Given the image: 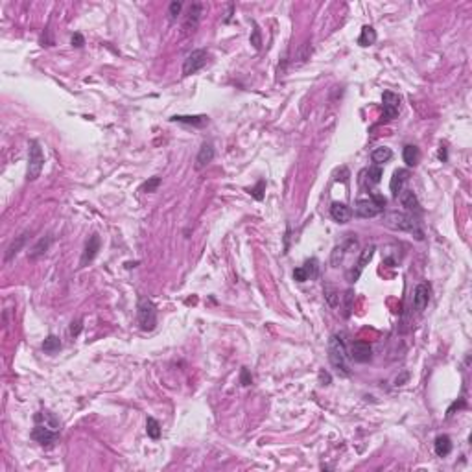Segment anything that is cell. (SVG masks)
<instances>
[{"mask_svg":"<svg viewBox=\"0 0 472 472\" xmlns=\"http://www.w3.org/2000/svg\"><path fill=\"white\" fill-rule=\"evenodd\" d=\"M326 350H328V362H330V366L334 367L342 376H348V374H350L348 352H347V347H345V342L342 340V336H338V334L330 336Z\"/></svg>","mask_w":472,"mask_h":472,"instance_id":"6da1fadb","label":"cell"},{"mask_svg":"<svg viewBox=\"0 0 472 472\" xmlns=\"http://www.w3.org/2000/svg\"><path fill=\"white\" fill-rule=\"evenodd\" d=\"M386 225L391 229L396 230H406V232H413L417 238H422V230L419 229V222L413 218V214H398L391 212L386 216Z\"/></svg>","mask_w":472,"mask_h":472,"instance_id":"7a4b0ae2","label":"cell"},{"mask_svg":"<svg viewBox=\"0 0 472 472\" xmlns=\"http://www.w3.org/2000/svg\"><path fill=\"white\" fill-rule=\"evenodd\" d=\"M42 166H44V155H42L41 144L37 140H32L28 148V170H26V179H28V181H36L37 177L41 176Z\"/></svg>","mask_w":472,"mask_h":472,"instance_id":"3957f363","label":"cell"},{"mask_svg":"<svg viewBox=\"0 0 472 472\" xmlns=\"http://www.w3.org/2000/svg\"><path fill=\"white\" fill-rule=\"evenodd\" d=\"M136 316H138V324L142 330H154L157 324V308L150 299L140 297L138 299V306H136Z\"/></svg>","mask_w":472,"mask_h":472,"instance_id":"277c9868","label":"cell"},{"mask_svg":"<svg viewBox=\"0 0 472 472\" xmlns=\"http://www.w3.org/2000/svg\"><path fill=\"white\" fill-rule=\"evenodd\" d=\"M206 59H208V54L206 50L200 48V50H192V52L186 56L183 63V74L184 76H192L196 72H200L203 66L206 65Z\"/></svg>","mask_w":472,"mask_h":472,"instance_id":"5b68a950","label":"cell"},{"mask_svg":"<svg viewBox=\"0 0 472 472\" xmlns=\"http://www.w3.org/2000/svg\"><path fill=\"white\" fill-rule=\"evenodd\" d=\"M32 439L41 446H52L54 441L58 439V430L50 428L44 422H36V428L32 430Z\"/></svg>","mask_w":472,"mask_h":472,"instance_id":"8992f818","label":"cell"},{"mask_svg":"<svg viewBox=\"0 0 472 472\" xmlns=\"http://www.w3.org/2000/svg\"><path fill=\"white\" fill-rule=\"evenodd\" d=\"M201 12H203V4H201V2L190 4L188 12H186L184 20H183V36H190V34H194L196 30H198V24H200V18H201Z\"/></svg>","mask_w":472,"mask_h":472,"instance_id":"52a82bcc","label":"cell"},{"mask_svg":"<svg viewBox=\"0 0 472 472\" xmlns=\"http://www.w3.org/2000/svg\"><path fill=\"white\" fill-rule=\"evenodd\" d=\"M382 106H384V116L393 120V118H396L398 112H400V96L396 94V92L386 90L382 94Z\"/></svg>","mask_w":472,"mask_h":472,"instance_id":"ba28073f","label":"cell"},{"mask_svg":"<svg viewBox=\"0 0 472 472\" xmlns=\"http://www.w3.org/2000/svg\"><path fill=\"white\" fill-rule=\"evenodd\" d=\"M348 356L356 364H367L372 356V348L367 342H354L348 347Z\"/></svg>","mask_w":472,"mask_h":472,"instance_id":"9c48e42d","label":"cell"},{"mask_svg":"<svg viewBox=\"0 0 472 472\" xmlns=\"http://www.w3.org/2000/svg\"><path fill=\"white\" fill-rule=\"evenodd\" d=\"M384 208L372 198H369V200H358L356 201V206H354V212H356L358 218H374Z\"/></svg>","mask_w":472,"mask_h":472,"instance_id":"30bf717a","label":"cell"},{"mask_svg":"<svg viewBox=\"0 0 472 472\" xmlns=\"http://www.w3.org/2000/svg\"><path fill=\"white\" fill-rule=\"evenodd\" d=\"M98 251H100V236H98V234H90V236H88L87 244H85V249H83L80 266H82V268H85L88 262H92V260L96 258Z\"/></svg>","mask_w":472,"mask_h":472,"instance_id":"8fae6325","label":"cell"},{"mask_svg":"<svg viewBox=\"0 0 472 472\" xmlns=\"http://www.w3.org/2000/svg\"><path fill=\"white\" fill-rule=\"evenodd\" d=\"M374 251H376V248L374 246H367V248H364L362 249V253H360V258H358V268H356V272H350L348 273V280L350 282H356L358 280V277H360V273L364 272V268H366L369 262H371V258H372V254H374Z\"/></svg>","mask_w":472,"mask_h":472,"instance_id":"7c38bea8","label":"cell"},{"mask_svg":"<svg viewBox=\"0 0 472 472\" xmlns=\"http://www.w3.org/2000/svg\"><path fill=\"white\" fill-rule=\"evenodd\" d=\"M430 302V286L426 282H420L413 290V306L417 310H424Z\"/></svg>","mask_w":472,"mask_h":472,"instance_id":"4fadbf2b","label":"cell"},{"mask_svg":"<svg viewBox=\"0 0 472 472\" xmlns=\"http://www.w3.org/2000/svg\"><path fill=\"white\" fill-rule=\"evenodd\" d=\"M352 216V210L350 206L345 205V203H340V201H334L330 205V218L336 222V224H347Z\"/></svg>","mask_w":472,"mask_h":472,"instance_id":"5bb4252c","label":"cell"},{"mask_svg":"<svg viewBox=\"0 0 472 472\" xmlns=\"http://www.w3.org/2000/svg\"><path fill=\"white\" fill-rule=\"evenodd\" d=\"M214 159V146L210 142H203L200 148V154L196 157V170H203L208 162H212Z\"/></svg>","mask_w":472,"mask_h":472,"instance_id":"9a60e30c","label":"cell"},{"mask_svg":"<svg viewBox=\"0 0 472 472\" xmlns=\"http://www.w3.org/2000/svg\"><path fill=\"white\" fill-rule=\"evenodd\" d=\"M396 200L400 201V205L406 208L408 212H420V205L417 196L413 194V190H402Z\"/></svg>","mask_w":472,"mask_h":472,"instance_id":"2e32d148","label":"cell"},{"mask_svg":"<svg viewBox=\"0 0 472 472\" xmlns=\"http://www.w3.org/2000/svg\"><path fill=\"white\" fill-rule=\"evenodd\" d=\"M406 181H408V170H395V174H393V177H391V183H390V188H391L393 198H398V194L404 190V183H406Z\"/></svg>","mask_w":472,"mask_h":472,"instance_id":"e0dca14e","label":"cell"},{"mask_svg":"<svg viewBox=\"0 0 472 472\" xmlns=\"http://www.w3.org/2000/svg\"><path fill=\"white\" fill-rule=\"evenodd\" d=\"M402 159H404V162H406L410 168H413V166L419 164L420 160V152L417 146H412V144H408V146H404V150H402Z\"/></svg>","mask_w":472,"mask_h":472,"instance_id":"ac0fdd59","label":"cell"},{"mask_svg":"<svg viewBox=\"0 0 472 472\" xmlns=\"http://www.w3.org/2000/svg\"><path fill=\"white\" fill-rule=\"evenodd\" d=\"M434 450L439 458H444L452 452V441H450L448 436H437L436 442H434Z\"/></svg>","mask_w":472,"mask_h":472,"instance_id":"d6986e66","label":"cell"},{"mask_svg":"<svg viewBox=\"0 0 472 472\" xmlns=\"http://www.w3.org/2000/svg\"><path fill=\"white\" fill-rule=\"evenodd\" d=\"M50 244H52V236H44V238H41V240H39V242H37L36 246H34V248L28 251V256L32 260H36V258H39V256H42V254L48 251Z\"/></svg>","mask_w":472,"mask_h":472,"instance_id":"ffe728a7","label":"cell"},{"mask_svg":"<svg viewBox=\"0 0 472 472\" xmlns=\"http://www.w3.org/2000/svg\"><path fill=\"white\" fill-rule=\"evenodd\" d=\"M172 122H181V124H188V126H196V128H201L208 122V118L205 114H200V116H184V114H176L172 116Z\"/></svg>","mask_w":472,"mask_h":472,"instance_id":"44dd1931","label":"cell"},{"mask_svg":"<svg viewBox=\"0 0 472 472\" xmlns=\"http://www.w3.org/2000/svg\"><path fill=\"white\" fill-rule=\"evenodd\" d=\"M26 238H28V234H26V232H22V234L17 236V238H15V240L10 244V248H8V251H6V262H10L13 256H17L18 251H20V249H22V246L26 244Z\"/></svg>","mask_w":472,"mask_h":472,"instance_id":"7402d4cb","label":"cell"},{"mask_svg":"<svg viewBox=\"0 0 472 472\" xmlns=\"http://www.w3.org/2000/svg\"><path fill=\"white\" fill-rule=\"evenodd\" d=\"M374 41H376V32H374V28H372V26H364L360 37H358V44H360V46H371V44H374Z\"/></svg>","mask_w":472,"mask_h":472,"instance_id":"603a6c76","label":"cell"},{"mask_svg":"<svg viewBox=\"0 0 472 472\" xmlns=\"http://www.w3.org/2000/svg\"><path fill=\"white\" fill-rule=\"evenodd\" d=\"M393 157V152H391L390 148H386V146H382V148H376L374 152L371 154V159H372V162L376 166H380V164H384V162H388V160Z\"/></svg>","mask_w":472,"mask_h":472,"instance_id":"cb8c5ba5","label":"cell"},{"mask_svg":"<svg viewBox=\"0 0 472 472\" xmlns=\"http://www.w3.org/2000/svg\"><path fill=\"white\" fill-rule=\"evenodd\" d=\"M350 246H356V240H354V238H350V240H348L347 244H343V246H336V248H334V251H332V258H330V262H332V266H334V268H338V264H340V262L343 260L345 249L350 248Z\"/></svg>","mask_w":472,"mask_h":472,"instance_id":"d4e9b609","label":"cell"},{"mask_svg":"<svg viewBox=\"0 0 472 472\" xmlns=\"http://www.w3.org/2000/svg\"><path fill=\"white\" fill-rule=\"evenodd\" d=\"M61 348V342H59L58 336H48L44 342H42V350L46 354H56Z\"/></svg>","mask_w":472,"mask_h":472,"instance_id":"484cf974","label":"cell"},{"mask_svg":"<svg viewBox=\"0 0 472 472\" xmlns=\"http://www.w3.org/2000/svg\"><path fill=\"white\" fill-rule=\"evenodd\" d=\"M146 432H148V436L152 437V439H159V437H160V424H159V420L154 419V417H148V420H146Z\"/></svg>","mask_w":472,"mask_h":472,"instance_id":"4316f807","label":"cell"},{"mask_svg":"<svg viewBox=\"0 0 472 472\" xmlns=\"http://www.w3.org/2000/svg\"><path fill=\"white\" fill-rule=\"evenodd\" d=\"M324 299L330 306H338V302H340V295H338L336 288L328 282L324 284Z\"/></svg>","mask_w":472,"mask_h":472,"instance_id":"83f0119b","label":"cell"},{"mask_svg":"<svg viewBox=\"0 0 472 472\" xmlns=\"http://www.w3.org/2000/svg\"><path fill=\"white\" fill-rule=\"evenodd\" d=\"M367 174V181H369V184H376V183H380V179H382V166H371L369 170L366 172Z\"/></svg>","mask_w":472,"mask_h":472,"instance_id":"f1b7e54d","label":"cell"},{"mask_svg":"<svg viewBox=\"0 0 472 472\" xmlns=\"http://www.w3.org/2000/svg\"><path fill=\"white\" fill-rule=\"evenodd\" d=\"M160 186V177H150L146 183L142 184V192H148V194H152V192H157V188Z\"/></svg>","mask_w":472,"mask_h":472,"instance_id":"f546056e","label":"cell"},{"mask_svg":"<svg viewBox=\"0 0 472 472\" xmlns=\"http://www.w3.org/2000/svg\"><path fill=\"white\" fill-rule=\"evenodd\" d=\"M302 268H304V272H306L308 277H316V275H318V272H319V266H318V260H316V258L306 260Z\"/></svg>","mask_w":472,"mask_h":472,"instance_id":"4dcf8cb0","label":"cell"},{"mask_svg":"<svg viewBox=\"0 0 472 472\" xmlns=\"http://www.w3.org/2000/svg\"><path fill=\"white\" fill-rule=\"evenodd\" d=\"M181 10H183V4H181L179 0H174L170 4V8H168V17H170V20H176V18L179 17V13H181Z\"/></svg>","mask_w":472,"mask_h":472,"instance_id":"1f68e13d","label":"cell"},{"mask_svg":"<svg viewBox=\"0 0 472 472\" xmlns=\"http://www.w3.org/2000/svg\"><path fill=\"white\" fill-rule=\"evenodd\" d=\"M251 44H253L256 50H260L262 46V36H260V28L253 22V34H251Z\"/></svg>","mask_w":472,"mask_h":472,"instance_id":"d6a6232c","label":"cell"},{"mask_svg":"<svg viewBox=\"0 0 472 472\" xmlns=\"http://www.w3.org/2000/svg\"><path fill=\"white\" fill-rule=\"evenodd\" d=\"M343 297H345V316H348V314H350V310H352V299H354L352 290H347Z\"/></svg>","mask_w":472,"mask_h":472,"instance_id":"836d02e7","label":"cell"},{"mask_svg":"<svg viewBox=\"0 0 472 472\" xmlns=\"http://www.w3.org/2000/svg\"><path fill=\"white\" fill-rule=\"evenodd\" d=\"M294 278L297 280V282H304V280H308V275H306V272H304L302 266H299V268H295L294 270Z\"/></svg>","mask_w":472,"mask_h":472,"instance_id":"e575fe53","label":"cell"},{"mask_svg":"<svg viewBox=\"0 0 472 472\" xmlns=\"http://www.w3.org/2000/svg\"><path fill=\"white\" fill-rule=\"evenodd\" d=\"M264 188H266V181H258V184H256V186L251 190V194H253L256 200H262V198H264V194H262V192H264Z\"/></svg>","mask_w":472,"mask_h":472,"instance_id":"d590c367","label":"cell"},{"mask_svg":"<svg viewBox=\"0 0 472 472\" xmlns=\"http://www.w3.org/2000/svg\"><path fill=\"white\" fill-rule=\"evenodd\" d=\"M251 382H253V378H251V374H249L248 367H242V372H240V384H242V386H251Z\"/></svg>","mask_w":472,"mask_h":472,"instance_id":"8d00e7d4","label":"cell"},{"mask_svg":"<svg viewBox=\"0 0 472 472\" xmlns=\"http://www.w3.org/2000/svg\"><path fill=\"white\" fill-rule=\"evenodd\" d=\"M310 54H312V46L308 44V42H304L301 48V52H299V59H301V63H304L308 58H310Z\"/></svg>","mask_w":472,"mask_h":472,"instance_id":"74e56055","label":"cell"},{"mask_svg":"<svg viewBox=\"0 0 472 472\" xmlns=\"http://www.w3.org/2000/svg\"><path fill=\"white\" fill-rule=\"evenodd\" d=\"M82 323H83L82 319H76V321H72V324H70V334H72L74 338H76L78 334L82 332V326H83Z\"/></svg>","mask_w":472,"mask_h":472,"instance_id":"f35d334b","label":"cell"},{"mask_svg":"<svg viewBox=\"0 0 472 472\" xmlns=\"http://www.w3.org/2000/svg\"><path fill=\"white\" fill-rule=\"evenodd\" d=\"M83 44H85V39H83L82 34H74V36H72V46L82 48Z\"/></svg>","mask_w":472,"mask_h":472,"instance_id":"ab89813d","label":"cell"},{"mask_svg":"<svg viewBox=\"0 0 472 472\" xmlns=\"http://www.w3.org/2000/svg\"><path fill=\"white\" fill-rule=\"evenodd\" d=\"M319 378H321V382H324L323 386H326V384L330 382V376H328L326 372H321V374H319Z\"/></svg>","mask_w":472,"mask_h":472,"instance_id":"60d3db41","label":"cell"},{"mask_svg":"<svg viewBox=\"0 0 472 472\" xmlns=\"http://www.w3.org/2000/svg\"><path fill=\"white\" fill-rule=\"evenodd\" d=\"M439 159H441L442 162L446 160V148H442V146H441V150H439Z\"/></svg>","mask_w":472,"mask_h":472,"instance_id":"b9f144b4","label":"cell"}]
</instances>
